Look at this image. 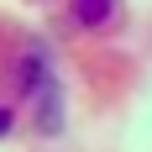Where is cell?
<instances>
[{
	"label": "cell",
	"instance_id": "obj_1",
	"mask_svg": "<svg viewBox=\"0 0 152 152\" xmlns=\"http://www.w3.org/2000/svg\"><path fill=\"white\" fill-rule=\"evenodd\" d=\"M5 126H11V115H5V110H0V131H5Z\"/></svg>",
	"mask_w": 152,
	"mask_h": 152
}]
</instances>
